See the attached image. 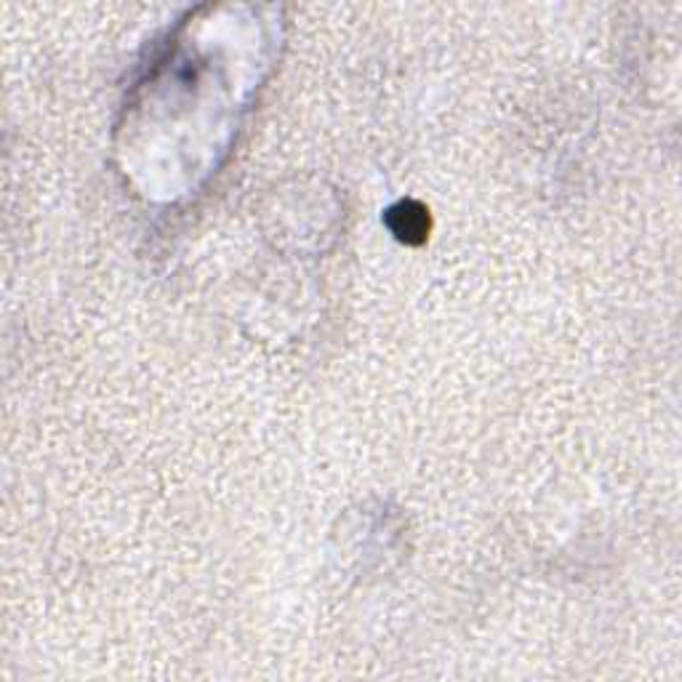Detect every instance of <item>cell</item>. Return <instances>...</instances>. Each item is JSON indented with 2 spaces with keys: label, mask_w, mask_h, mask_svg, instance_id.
Listing matches in <instances>:
<instances>
[{
  "label": "cell",
  "mask_w": 682,
  "mask_h": 682,
  "mask_svg": "<svg viewBox=\"0 0 682 682\" xmlns=\"http://www.w3.org/2000/svg\"><path fill=\"white\" fill-rule=\"evenodd\" d=\"M387 227L408 245L425 243L429 235V211L416 200H403L387 211Z\"/></svg>",
  "instance_id": "6da1fadb"
}]
</instances>
